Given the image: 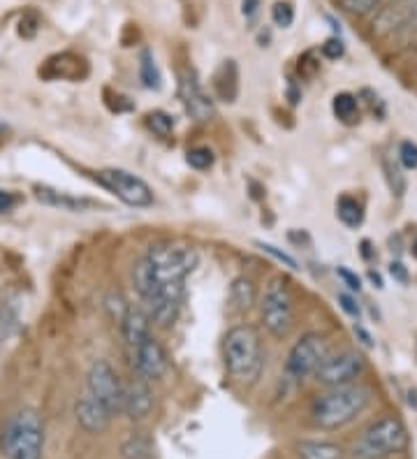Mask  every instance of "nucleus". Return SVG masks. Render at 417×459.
Instances as JSON below:
<instances>
[{"label": "nucleus", "mask_w": 417, "mask_h": 459, "mask_svg": "<svg viewBox=\"0 0 417 459\" xmlns=\"http://www.w3.org/2000/svg\"><path fill=\"white\" fill-rule=\"evenodd\" d=\"M213 93L221 102H237L239 98V67L237 61H222L212 79Z\"/></svg>", "instance_id": "f3484780"}, {"label": "nucleus", "mask_w": 417, "mask_h": 459, "mask_svg": "<svg viewBox=\"0 0 417 459\" xmlns=\"http://www.w3.org/2000/svg\"><path fill=\"white\" fill-rule=\"evenodd\" d=\"M336 216H339L341 223L345 228H360L361 221H364V207H361V202L352 195H341L336 200Z\"/></svg>", "instance_id": "4be33fe9"}, {"label": "nucleus", "mask_w": 417, "mask_h": 459, "mask_svg": "<svg viewBox=\"0 0 417 459\" xmlns=\"http://www.w3.org/2000/svg\"><path fill=\"white\" fill-rule=\"evenodd\" d=\"M396 160H399L401 168L406 169H417V144L411 140H404L399 144V153H396Z\"/></svg>", "instance_id": "7c9ffc66"}, {"label": "nucleus", "mask_w": 417, "mask_h": 459, "mask_svg": "<svg viewBox=\"0 0 417 459\" xmlns=\"http://www.w3.org/2000/svg\"><path fill=\"white\" fill-rule=\"evenodd\" d=\"M139 79L151 91H158L162 86L161 70H158L156 58H153L149 49H142V54H139Z\"/></svg>", "instance_id": "393cba45"}, {"label": "nucleus", "mask_w": 417, "mask_h": 459, "mask_svg": "<svg viewBox=\"0 0 417 459\" xmlns=\"http://www.w3.org/2000/svg\"><path fill=\"white\" fill-rule=\"evenodd\" d=\"M186 163L190 165L197 172H204V169H212L213 163H216V156L209 146H193L186 153Z\"/></svg>", "instance_id": "cd10ccee"}, {"label": "nucleus", "mask_w": 417, "mask_h": 459, "mask_svg": "<svg viewBox=\"0 0 417 459\" xmlns=\"http://www.w3.org/2000/svg\"><path fill=\"white\" fill-rule=\"evenodd\" d=\"M369 248H371V241H361V255H364L367 260H371L373 253L369 251Z\"/></svg>", "instance_id": "c03bdc74"}, {"label": "nucleus", "mask_w": 417, "mask_h": 459, "mask_svg": "<svg viewBox=\"0 0 417 459\" xmlns=\"http://www.w3.org/2000/svg\"><path fill=\"white\" fill-rule=\"evenodd\" d=\"M19 320H22V308L17 299L0 302V342H7L17 332Z\"/></svg>", "instance_id": "5701e85b"}, {"label": "nucleus", "mask_w": 417, "mask_h": 459, "mask_svg": "<svg viewBox=\"0 0 417 459\" xmlns=\"http://www.w3.org/2000/svg\"><path fill=\"white\" fill-rule=\"evenodd\" d=\"M86 387H89L91 397L98 399L111 415L121 413L123 383L109 362L98 359V362L91 364L89 376H86Z\"/></svg>", "instance_id": "1a4fd4ad"}, {"label": "nucleus", "mask_w": 417, "mask_h": 459, "mask_svg": "<svg viewBox=\"0 0 417 459\" xmlns=\"http://www.w3.org/2000/svg\"><path fill=\"white\" fill-rule=\"evenodd\" d=\"M133 351V367L137 371L139 378H144V381H161L162 376L169 371V359H167L165 348L161 346L156 336L149 334L146 339L137 343Z\"/></svg>", "instance_id": "ddd939ff"}, {"label": "nucleus", "mask_w": 417, "mask_h": 459, "mask_svg": "<svg viewBox=\"0 0 417 459\" xmlns=\"http://www.w3.org/2000/svg\"><path fill=\"white\" fill-rule=\"evenodd\" d=\"M352 332H355V336H360L361 343H364V346H367V348H373V339H371V334H369V332L364 330V327L357 325V323H355V327H352Z\"/></svg>", "instance_id": "37998d69"}, {"label": "nucleus", "mask_w": 417, "mask_h": 459, "mask_svg": "<svg viewBox=\"0 0 417 459\" xmlns=\"http://www.w3.org/2000/svg\"><path fill=\"white\" fill-rule=\"evenodd\" d=\"M376 3L380 0H343V7L348 12H355V14H361V12H369Z\"/></svg>", "instance_id": "ea45409f"}, {"label": "nucleus", "mask_w": 417, "mask_h": 459, "mask_svg": "<svg viewBox=\"0 0 417 459\" xmlns=\"http://www.w3.org/2000/svg\"><path fill=\"white\" fill-rule=\"evenodd\" d=\"M262 325L276 339L288 336L290 327L295 323V297L285 276H274L265 286V295L260 302Z\"/></svg>", "instance_id": "39448f33"}, {"label": "nucleus", "mask_w": 417, "mask_h": 459, "mask_svg": "<svg viewBox=\"0 0 417 459\" xmlns=\"http://www.w3.org/2000/svg\"><path fill=\"white\" fill-rule=\"evenodd\" d=\"M339 304H341V308H343L345 314L352 316V318H360V316H361V308H360V304L355 302V297L341 292V295H339Z\"/></svg>", "instance_id": "58836bf2"}, {"label": "nucleus", "mask_w": 417, "mask_h": 459, "mask_svg": "<svg viewBox=\"0 0 417 459\" xmlns=\"http://www.w3.org/2000/svg\"><path fill=\"white\" fill-rule=\"evenodd\" d=\"M371 403V390L361 383L329 387L311 403V420L320 429H341L357 420Z\"/></svg>", "instance_id": "f257e3e1"}, {"label": "nucleus", "mask_w": 417, "mask_h": 459, "mask_svg": "<svg viewBox=\"0 0 417 459\" xmlns=\"http://www.w3.org/2000/svg\"><path fill=\"white\" fill-rule=\"evenodd\" d=\"M184 283H169L161 290L153 292L144 302V311L149 314L151 325L156 327H172L178 318L181 304H184Z\"/></svg>", "instance_id": "f8f14e48"}, {"label": "nucleus", "mask_w": 417, "mask_h": 459, "mask_svg": "<svg viewBox=\"0 0 417 459\" xmlns=\"http://www.w3.org/2000/svg\"><path fill=\"white\" fill-rule=\"evenodd\" d=\"M17 195L12 191H0V213H7L17 207Z\"/></svg>", "instance_id": "a19ab883"}, {"label": "nucleus", "mask_w": 417, "mask_h": 459, "mask_svg": "<svg viewBox=\"0 0 417 459\" xmlns=\"http://www.w3.org/2000/svg\"><path fill=\"white\" fill-rule=\"evenodd\" d=\"M121 457L123 459H151L153 457V443L144 434H130L121 443Z\"/></svg>", "instance_id": "b1692460"}, {"label": "nucleus", "mask_w": 417, "mask_h": 459, "mask_svg": "<svg viewBox=\"0 0 417 459\" xmlns=\"http://www.w3.org/2000/svg\"><path fill=\"white\" fill-rule=\"evenodd\" d=\"M389 274H392V279L399 281V283H408V269L401 263L389 264Z\"/></svg>", "instance_id": "79ce46f5"}, {"label": "nucleus", "mask_w": 417, "mask_h": 459, "mask_svg": "<svg viewBox=\"0 0 417 459\" xmlns=\"http://www.w3.org/2000/svg\"><path fill=\"white\" fill-rule=\"evenodd\" d=\"M222 362L237 383H256L265 367L260 332L253 325H234L222 336Z\"/></svg>", "instance_id": "f03ea898"}, {"label": "nucleus", "mask_w": 417, "mask_h": 459, "mask_svg": "<svg viewBox=\"0 0 417 459\" xmlns=\"http://www.w3.org/2000/svg\"><path fill=\"white\" fill-rule=\"evenodd\" d=\"M336 276L343 281V286L348 288V290H352V292L361 290V279L355 274V272H351L348 267H336Z\"/></svg>", "instance_id": "c9c22d12"}, {"label": "nucleus", "mask_w": 417, "mask_h": 459, "mask_svg": "<svg viewBox=\"0 0 417 459\" xmlns=\"http://www.w3.org/2000/svg\"><path fill=\"white\" fill-rule=\"evenodd\" d=\"M98 181L107 191L114 193L123 204L135 209H146L153 204V188L142 177L121 168H107L98 172Z\"/></svg>", "instance_id": "0eeeda50"}, {"label": "nucleus", "mask_w": 417, "mask_h": 459, "mask_svg": "<svg viewBox=\"0 0 417 459\" xmlns=\"http://www.w3.org/2000/svg\"><path fill=\"white\" fill-rule=\"evenodd\" d=\"M369 279H371L373 283H376V288H383V281H380L378 274H373V272H369Z\"/></svg>", "instance_id": "a18cd8bd"}, {"label": "nucleus", "mask_w": 417, "mask_h": 459, "mask_svg": "<svg viewBox=\"0 0 417 459\" xmlns=\"http://www.w3.org/2000/svg\"><path fill=\"white\" fill-rule=\"evenodd\" d=\"M178 100L184 105L186 114H188L193 121L197 124H204V121H212L213 117V100L206 96L204 86L200 84L197 73L193 67H186L178 73Z\"/></svg>", "instance_id": "9b49d317"}, {"label": "nucleus", "mask_w": 417, "mask_h": 459, "mask_svg": "<svg viewBox=\"0 0 417 459\" xmlns=\"http://www.w3.org/2000/svg\"><path fill=\"white\" fill-rule=\"evenodd\" d=\"M118 327H121L126 343L130 348H135L142 339H146L151 334L149 314L142 307H128V314H126V318H123V323Z\"/></svg>", "instance_id": "aec40b11"}, {"label": "nucleus", "mask_w": 417, "mask_h": 459, "mask_svg": "<svg viewBox=\"0 0 417 459\" xmlns=\"http://www.w3.org/2000/svg\"><path fill=\"white\" fill-rule=\"evenodd\" d=\"M107 307L111 308V318L117 320L118 325L123 323V318H126V314H128V304L123 302L121 295H109L107 297Z\"/></svg>", "instance_id": "f704fd0d"}, {"label": "nucleus", "mask_w": 417, "mask_h": 459, "mask_svg": "<svg viewBox=\"0 0 417 459\" xmlns=\"http://www.w3.org/2000/svg\"><path fill=\"white\" fill-rule=\"evenodd\" d=\"M153 409V393H151L149 381L144 378H135L128 385H123V409L130 420H144L146 415Z\"/></svg>", "instance_id": "2eb2a0df"}, {"label": "nucleus", "mask_w": 417, "mask_h": 459, "mask_svg": "<svg viewBox=\"0 0 417 459\" xmlns=\"http://www.w3.org/2000/svg\"><path fill=\"white\" fill-rule=\"evenodd\" d=\"M39 30V17L35 14V12H26L22 17V22H19V35H22L23 39H33L35 35H38Z\"/></svg>", "instance_id": "2f4dec72"}, {"label": "nucleus", "mask_w": 417, "mask_h": 459, "mask_svg": "<svg viewBox=\"0 0 417 459\" xmlns=\"http://www.w3.org/2000/svg\"><path fill=\"white\" fill-rule=\"evenodd\" d=\"M334 117L343 124H355L357 121V98L352 93H336L332 100Z\"/></svg>", "instance_id": "a878e982"}, {"label": "nucleus", "mask_w": 417, "mask_h": 459, "mask_svg": "<svg viewBox=\"0 0 417 459\" xmlns=\"http://www.w3.org/2000/svg\"><path fill=\"white\" fill-rule=\"evenodd\" d=\"M74 415H77V422L82 429H86L89 434H102V431L109 427L111 413L102 406L95 397H91L89 393L83 394L82 399L74 406Z\"/></svg>", "instance_id": "dca6fc26"}, {"label": "nucleus", "mask_w": 417, "mask_h": 459, "mask_svg": "<svg viewBox=\"0 0 417 459\" xmlns=\"http://www.w3.org/2000/svg\"><path fill=\"white\" fill-rule=\"evenodd\" d=\"M361 371H364V358L357 351L345 348V351H339V353H329L313 376H316V381L320 385L336 387L355 383V378Z\"/></svg>", "instance_id": "9d476101"}, {"label": "nucleus", "mask_w": 417, "mask_h": 459, "mask_svg": "<svg viewBox=\"0 0 417 459\" xmlns=\"http://www.w3.org/2000/svg\"><path fill=\"white\" fill-rule=\"evenodd\" d=\"M272 22L278 29H290L295 22V7L288 0H278L272 7Z\"/></svg>", "instance_id": "c85d7f7f"}, {"label": "nucleus", "mask_w": 417, "mask_h": 459, "mask_svg": "<svg viewBox=\"0 0 417 459\" xmlns=\"http://www.w3.org/2000/svg\"><path fill=\"white\" fill-rule=\"evenodd\" d=\"M415 353H417V343H415Z\"/></svg>", "instance_id": "de8ad7c7"}, {"label": "nucleus", "mask_w": 417, "mask_h": 459, "mask_svg": "<svg viewBox=\"0 0 417 459\" xmlns=\"http://www.w3.org/2000/svg\"><path fill=\"white\" fill-rule=\"evenodd\" d=\"M91 67L89 61L73 51H63L56 56L47 58L45 65L39 67V77L49 79V82H82L89 77Z\"/></svg>", "instance_id": "4468645a"}, {"label": "nucleus", "mask_w": 417, "mask_h": 459, "mask_svg": "<svg viewBox=\"0 0 417 459\" xmlns=\"http://www.w3.org/2000/svg\"><path fill=\"white\" fill-rule=\"evenodd\" d=\"M35 197L42 204L63 209V212H86V209L93 207V202L83 200V197H74L70 193L56 191V188H49V186H35Z\"/></svg>", "instance_id": "a211bd4d"}, {"label": "nucleus", "mask_w": 417, "mask_h": 459, "mask_svg": "<svg viewBox=\"0 0 417 459\" xmlns=\"http://www.w3.org/2000/svg\"><path fill=\"white\" fill-rule=\"evenodd\" d=\"M45 427L35 411H22L10 420L3 434V450L10 459H42Z\"/></svg>", "instance_id": "423d86ee"}, {"label": "nucleus", "mask_w": 417, "mask_h": 459, "mask_svg": "<svg viewBox=\"0 0 417 459\" xmlns=\"http://www.w3.org/2000/svg\"><path fill=\"white\" fill-rule=\"evenodd\" d=\"M317 70H320V63L316 61L313 51H306L304 56L300 58V65H297V74H300L301 79H313L317 74Z\"/></svg>", "instance_id": "473e14b6"}, {"label": "nucleus", "mask_w": 417, "mask_h": 459, "mask_svg": "<svg viewBox=\"0 0 417 459\" xmlns=\"http://www.w3.org/2000/svg\"><path fill=\"white\" fill-rule=\"evenodd\" d=\"M345 54V47L339 38H329L323 45V56L329 58V61H339Z\"/></svg>", "instance_id": "e433bc0d"}, {"label": "nucleus", "mask_w": 417, "mask_h": 459, "mask_svg": "<svg viewBox=\"0 0 417 459\" xmlns=\"http://www.w3.org/2000/svg\"><path fill=\"white\" fill-rule=\"evenodd\" d=\"M408 446V431L396 418H380L357 438L352 455L357 459H387L404 453Z\"/></svg>", "instance_id": "20e7f679"}, {"label": "nucleus", "mask_w": 417, "mask_h": 459, "mask_svg": "<svg viewBox=\"0 0 417 459\" xmlns=\"http://www.w3.org/2000/svg\"><path fill=\"white\" fill-rule=\"evenodd\" d=\"M230 314H248L257 302V288L248 276H237L230 286Z\"/></svg>", "instance_id": "6ab92c4d"}, {"label": "nucleus", "mask_w": 417, "mask_h": 459, "mask_svg": "<svg viewBox=\"0 0 417 459\" xmlns=\"http://www.w3.org/2000/svg\"><path fill=\"white\" fill-rule=\"evenodd\" d=\"M144 260L149 263L158 290H161L169 283H184L200 263V255L193 247H184V244H156L146 251Z\"/></svg>", "instance_id": "7ed1b4c3"}, {"label": "nucleus", "mask_w": 417, "mask_h": 459, "mask_svg": "<svg viewBox=\"0 0 417 459\" xmlns=\"http://www.w3.org/2000/svg\"><path fill=\"white\" fill-rule=\"evenodd\" d=\"M413 255H415V258H417V244H413Z\"/></svg>", "instance_id": "49530a36"}, {"label": "nucleus", "mask_w": 417, "mask_h": 459, "mask_svg": "<svg viewBox=\"0 0 417 459\" xmlns=\"http://www.w3.org/2000/svg\"><path fill=\"white\" fill-rule=\"evenodd\" d=\"M327 355L329 348L325 336L316 334V332H306L304 336H300V342L290 348L288 359H285V374L295 381H304L306 376L316 374V369Z\"/></svg>", "instance_id": "6e6552de"}, {"label": "nucleus", "mask_w": 417, "mask_h": 459, "mask_svg": "<svg viewBox=\"0 0 417 459\" xmlns=\"http://www.w3.org/2000/svg\"><path fill=\"white\" fill-rule=\"evenodd\" d=\"M297 455L300 459H345V450L332 441H300Z\"/></svg>", "instance_id": "412c9836"}, {"label": "nucleus", "mask_w": 417, "mask_h": 459, "mask_svg": "<svg viewBox=\"0 0 417 459\" xmlns=\"http://www.w3.org/2000/svg\"><path fill=\"white\" fill-rule=\"evenodd\" d=\"M174 124H177V121H174L172 114L162 112V109L146 114V128L153 134H158V137H169L174 130Z\"/></svg>", "instance_id": "bb28decb"}, {"label": "nucleus", "mask_w": 417, "mask_h": 459, "mask_svg": "<svg viewBox=\"0 0 417 459\" xmlns=\"http://www.w3.org/2000/svg\"><path fill=\"white\" fill-rule=\"evenodd\" d=\"M262 0H241V14H244L246 23H256L257 14H260Z\"/></svg>", "instance_id": "4c0bfd02"}, {"label": "nucleus", "mask_w": 417, "mask_h": 459, "mask_svg": "<svg viewBox=\"0 0 417 459\" xmlns=\"http://www.w3.org/2000/svg\"><path fill=\"white\" fill-rule=\"evenodd\" d=\"M385 174H387V181H389V188L395 195H404L406 193V177L401 174V165H395L392 160H385L383 163Z\"/></svg>", "instance_id": "c756f323"}, {"label": "nucleus", "mask_w": 417, "mask_h": 459, "mask_svg": "<svg viewBox=\"0 0 417 459\" xmlns=\"http://www.w3.org/2000/svg\"><path fill=\"white\" fill-rule=\"evenodd\" d=\"M257 247H260V251H265V253H269V255H272V258H276L278 263H283L285 267H290V269H300V264H297V260L295 258H290L288 253L285 251H278L276 247H272V244H265V241H257Z\"/></svg>", "instance_id": "72a5a7b5"}]
</instances>
